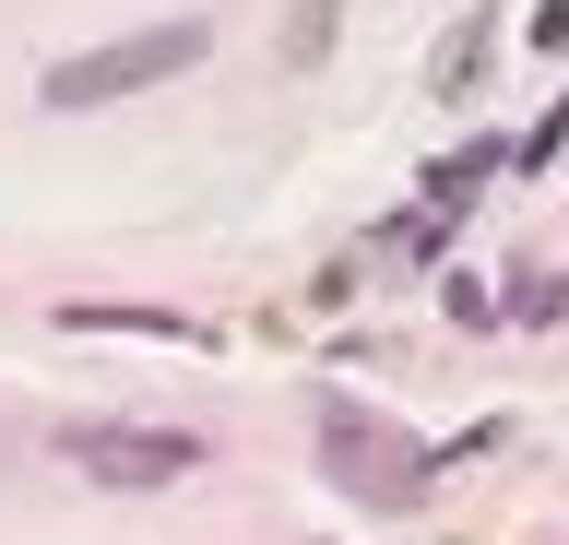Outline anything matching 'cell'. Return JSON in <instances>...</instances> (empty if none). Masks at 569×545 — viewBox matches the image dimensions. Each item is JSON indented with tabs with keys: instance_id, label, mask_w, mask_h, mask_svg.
Returning a JSON list of instances; mask_svg holds the SVG:
<instances>
[{
	"instance_id": "cell-1",
	"label": "cell",
	"mask_w": 569,
	"mask_h": 545,
	"mask_svg": "<svg viewBox=\"0 0 569 545\" xmlns=\"http://www.w3.org/2000/svg\"><path fill=\"white\" fill-rule=\"evenodd\" d=\"M202 48H213V24H142V37H107V48H83V60H60L48 72V108H107V95H142V83H167V72H202Z\"/></svg>"
},
{
	"instance_id": "cell-2",
	"label": "cell",
	"mask_w": 569,
	"mask_h": 545,
	"mask_svg": "<svg viewBox=\"0 0 569 545\" xmlns=\"http://www.w3.org/2000/svg\"><path fill=\"white\" fill-rule=\"evenodd\" d=\"M320 474L368 509H427V451L403 427H380V415H332L320 427Z\"/></svg>"
},
{
	"instance_id": "cell-3",
	"label": "cell",
	"mask_w": 569,
	"mask_h": 545,
	"mask_svg": "<svg viewBox=\"0 0 569 545\" xmlns=\"http://www.w3.org/2000/svg\"><path fill=\"white\" fill-rule=\"evenodd\" d=\"M60 451L96 486H178V474H202V438L190 427H60Z\"/></svg>"
},
{
	"instance_id": "cell-4",
	"label": "cell",
	"mask_w": 569,
	"mask_h": 545,
	"mask_svg": "<svg viewBox=\"0 0 569 545\" xmlns=\"http://www.w3.org/2000/svg\"><path fill=\"white\" fill-rule=\"evenodd\" d=\"M320 48H332V0H297L284 12V60H320Z\"/></svg>"
},
{
	"instance_id": "cell-5",
	"label": "cell",
	"mask_w": 569,
	"mask_h": 545,
	"mask_svg": "<svg viewBox=\"0 0 569 545\" xmlns=\"http://www.w3.org/2000/svg\"><path fill=\"white\" fill-rule=\"evenodd\" d=\"M510 309H522V321H558L569 285H558V273H522V285H510Z\"/></svg>"
},
{
	"instance_id": "cell-6",
	"label": "cell",
	"mask_w": 569,
	"mask_h": 545,
	"mask_svg": "<svg viewBox=\"0 0 569 545\" xmlns=\"http://www.w3.org/2000/svg\"><path fill=\"white\" fill-rule=\"evenodd\" d=\"M533 48H569V0H546V12H533Z\"/></svg>"
}]
</instances>
